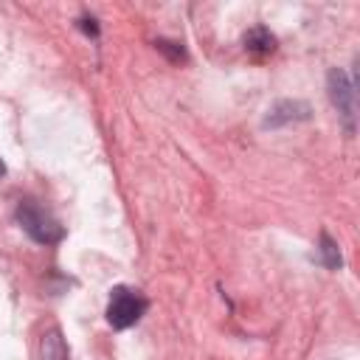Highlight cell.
Masks as SVG:
<instances>
[{"label": "cell", "instance_id": "cell-1", "mask_svg": "<svg viewBox=\"0 0 360 360\" xmlns=\"http://www.w3.org/2000/svg\"><path fill=\"white\" fill-rule=\"evenodd\" d=\"M14 219L39 245H56V242L65 239V228L59 225V219L48 208H42L37 200H20V205L14 211Z\"/></svg>", "mask_w": 360, "mask_h": 360}, {"label": "cell", "instance_id": "cell-2", "mask_svg": "<svg viewBox=\"0 0 360 360\" xmlns=\"http://www.w3.org/2000/svg\"><path fill=\"white\" fill-rule=\"evenodd\" d=\"M146 298L135 290V287H124V284H118V287H112V292H110V301H107V323L112 326V329H129V326H135L141 318H143V312H146Z\"/></svg>", "mask_w": 360, "mask_h": 360}, {"label": "cell", "instance_id": "cell-3", "mask_svg": "<svg viewBox=\"0 0 360 360\" xmlns=\"http://www.w3.org/2000/svg\"><path fill=\"white\" fill-rule=\"evenodd\" d=\"M326 93H329L332 107L343 118L346 132L352 135L354 132V118H357V101H354L357 98V90H354V82L346 76L343 68H332L326 73Z\"/></svg>", "mask_w": 360, "mask_h": 360}, {"label": "cell", "instance_id": "cell-4", "mask_svg": "<svg viewBox=\"0 0 360 360\" xmlns=\"http://www.w3.org/2000/svg\"><path fill=\"white\" fill-rule=\"evenodd\" d=\"M312 115V107L307 101H298V98H281L276 101L267 115H264V127L267 129H278V127H287V124H295V121H307Z\"/></svg>", "mask_w": 360, "mask_h": 360}, {"label": "cell", "instance_id": "cell-5", "mask_svg": "<svg viewBox=\"0 0 360 360\" xmlns=\"http://www.w3.org/2000/svg\"><path fill=\"white\" fill-rule=\"evenodd\" d=\"M37 360H68V343L59 326H51L42 332L39 346H37Z\"/></svg>", "mask_w": 360, "mask_h": 360}, {"label": "cell", "instance_id": "cell-6", "mask_svg": "<svg viewBox=\"0 0 360 360\" xmlns=\"http://www.w3.org/2000/svg\"><path fill=\"white\" fill-rule=\"evenodd\" d=\"M242 45H245L248 53L267 56V53H273V51L278 48V39L270 34V28H264V25H253V28L242 37Z\"/></svg>", "mask_w": 360, "mask_h": 360}, {"label": "cell", "instance_id": "cell-7", "mask_svg": "<svg viewBox=\"0 0 360 360\" xmlns=\"http://www.w3.org/2000/svg\"><path fill=\"white\" fill-rule=\"evenodd\" d=\"M318 259H321V264L326 270H340V264H343L340 248H338V242L326 231H321V239H318Z\"/></svg>", "mask_w": 360, "mask_h": 360}, {"label": "cell", "instance_id": "cell-8", "mask_svg": "<svg viewBox=\"0 0 360 360\" xmlns=\"http://www.w3.org/2000/svg\"><path fill=\"white\" fill-rule=\"evenodd\" d=\"M155 48H158L160 53H166V59H172V62H183V59H186V48H183L180 42H172V39H155Z\"/></svg>", "mask_w": 360, "mask_h": 360}, {"label": "cell", "instance_id": "cell-9", "mask_svg": "<svg viewBox=\"0 0 360 360\" xmlns=\"http://www.w3.org/2000/svg\"><path fill=\"white\" fill-rule=\"evenodd\" d=\"M79 28H82L84 34H90V37H98V25H96L93 17H82V20H79Z\"/></svg>", "mask_w": 360, "mask_h": 360}, {"label": "cell", "instance_id": "cell-10", "mask_svg": "<svg viewBox=\"0 0 360 360\" xmlns=\"http://www.w3.org/2000/svg\"><path fill=\"white\" fill-rule=\"evenodd\" d=\"M6 174V163H3V158H0V177Z\"/></svg>", "mask_w": 360, "mask_h": 360}]
</instances>
